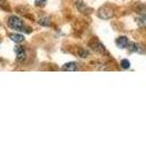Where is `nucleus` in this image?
<instances>
[{
    "label": "nucleus",
    "mask_w": 146,
    "mask_h": 165,
    "mask_svg": "<svg viewBox=\"0 0 146 165\" xmlns=\"http://www.w3.org/2000/svg\"><path fill=\"white\" fill-rule=\"evenodd\" d=\"M8 25H9L11 29L15 30V31L19 32H28L29 33L30 30H28V28L24 25V23L15 16H11L8 20Z\"/></svg>",
    "instance_id": "obj_1"
},
{
    "label": "nucleus",
    "mask_w": 146,
    "mask_h": 165,
    "mask_svg": "<svg viewBox=\"0 0 146 165\" xmlns=\"http://www.w3.org/2000/svg\"><path fill=\"white\" fill-rule=\"evenodd\" d=\"M113 15H114L113 10L111 9L110 7H108V6H103V7H101L98 11L99 18H101V19H103V20L111 19V18L113 17Z\"/></svg>",
    "instance_id": "obj_2"
},
{
    "label": "nucleus",
    "mask_w": 146,
    "mask_h": 165,
    "mask_svg": "<svg viewBox=\"0 0 146 165\" xmlns=\"http://www.w3.org/2000/svg\"><path fill=\"white\" fill-rule=\"evenodd\" d=\"M63 70H67V72H75V70L78 69V65H77L76 62H69V63H66L64 66L62 67Z\"/></svg>",
    "instance_id": "obj_3"
},
{
    "label": "nucleus",
    "mask_w": 146,
    "mask_h": 165,
    "mask_svg": "<svg viewBox=\"0 0 146 165\" xmlns=\"http://www.w3.org/2000/svg\"><path fill=\"white\" fill-rule=\"evenodd\" d=\"M127 44H129V40L126 37H120L117 39V45L120 47V49H125L127 47Z\"/></svg>",
    "instance_id": "obj_4"
},
{
    "label": "nucleus",
    "mask_w": 146,
    "mask_h": 165,
    "mask_svg": "<svg viewBox=\"0 0 146 165\" xmlns=\"http://www.w3.org/2000/svg\"><path fill=\"white\" fill-rule=\"evenodd\" d=\"M92 49L96 52H99V53H104L105 52L104 46H103V44H101L100 42H95V43L92 44Z\"/></svg>",
    "instance_id": "obj_5"
},
{
    "label": "nucleus",
    "mask_w": 146,
    "mask_h": 165,
    "mask_svg": "<svg viewBox=\"0 0 146 165\" xmlns=\"http://www.w3.org/2000/svg\"><path fill=\"white\" fill-rule=\"evenodd\" d=\"M10 39L13 42H15V43H20V42H22L24 40V35L23 34H18V33L10 34Z\"/></svg>",
    "instance_id": "obj_6"
},
{
    "label": "nucleus",
    "mask_w": 146,
    "mask_h": 165,
    "mask_svg": "<svg viewBox=\"0 0 146 165\" xmlns=\"http://www.w3.org/2000/svg\"><path fill=\"white\" fill-rule=\"evenodd\" d=\"M127 46H129L130 51H132V52H137V51H139V49H141L139 44H137V43H129L127 44Z\"/></svg>",
    "instance_id": "obj_7"
},
{
    "label": "nucleus",
    "mask_w": 146,
    "mask_h": 165,
    "mask_svg": "<svg viewBox=\"0 0 146 165\" xmlns=\"http://www.w3.org/2000/svg\"><path fill=\"white\" fill-rule=\"evenodd\" d=\"M38 23H40L41 25H44V27H46V25H50V18H48V17L41 18V19L38 20Z\"/></svg>",
    "instance_id": "obj_8"
},
{
    "label": "nucleus",
    "mask_w": 146,
    "mask_h": 165,
    "mask_svg": "<svg viewBox=\"0 0 146 165\" xmlns=\"http://www.w3.org/2000/svg\"><path fill=\"white\" fill-rule=\"evenodd\" d=\"M146 17L145 16H142V17H139V18H137L136 19V22L137 23H139V25H141V27H144V25H145V22H146Z\"/></svg>",
    "instance_id": "obj_9"
},
{
    "label": "nucleus",
    "mask_w": 146,
    "mask_h": 165,
    "mask_svg": "<svg viewBox=\"0 0 146 165\" xmlns=\"http://www.w3.org/2000/svg\"><path fill=\"white\" fill-rule=\"evenodd\" d=\"M121 66H122V68H124V69H127V68H130V66H131V63H130L129 60H122Z\"/></svg>",
    "instance_id": "obj_10"
},
{
    "label": "nucleus",
    "mask_w": 146,
    "mask_h": 165,
    "mask_svg": "<svg viewBox=\"0 0 146 165\" xmlns=\"http://www.w3.org/2000/svg\"><path fill=\"white\" fill-rule=\"evenodd\" d=\"M18 54V56H17V58H18V61H24L25 60V51H21V52H19V53H17Z\"/></svg>",
    "instance_id": "obj_11"
},
{
    "label": "nucleus",
    "mask_w": 146,
    "mask_h": 165,
    "mask_svg": "<svg viewBox=\"0 0 146 165\" xmlns=\"http://www.w3.org/2000/svg\"><path fill=\"white\" fill-rule=\"evenodd\" d=\"M46 1H47V0H35V6H38V7H43V6H45Z\"/></svg>",
    "instance_id": "obj_12"
},
{
    "label": "nucleus",
    "mask_w": 146,
    "mask_h": 165,
    "mask_svg": "<svg viewBox=\"0 0 146 165\" xmlns=\"http://www.w3.org/2000/svg\"><path fill=\"white\" fill-rule=\"evenodd\" d=\"M79 54H80V56H82V57H87L89 53L87 51H84V50H82V51L79 52Z\"/></svg>",
    "instance_id": "obj_13"
}]
</instances>
